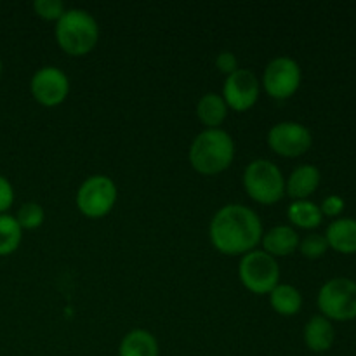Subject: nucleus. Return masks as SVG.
Returning <instances> with one entry per match:
<instances>
[{
	"label": "nucleus",
	"instance_id": "9d476101",
	"mask_svg": "<svg viewBox=\"0 0 356 356\" xmlns=\"http://www.w3.org/2000/svg\"><path fill=\"white\" fill-rule=\"evenodd\" d=\"M30 90L35 101L42 106H58L68 97L70 80L63 70L56 66H44L31 76Z\"/></svg>",
	"mask_w": 356,
	"mask_h": 356
},
{
	"label": "nucleus",
	"instance_id": "f03ea898",
	"mask_svg": "<svg viewBox=\"0 0 356 356\" xmlns=\"http://www.w3.org/2000/svg\"><path fill=\"white\" fill-rule=\"evenodd\" d=\"M188 159L202 176H218L233 163L235 143L222 129H204L191 143Z\"/></svg>",
	"mask_w": 356,
	"mask_h": 356
},
{
	"label": "nucleus",
	"instance_id": "4be33fe9",
	"mask_svg": "<svg viewBox=\"0 0 356 356\" xmlns=\"http://www.w3.org/2000/svg\"><path fill=\"white\" fill-rule=\"evenodd\" d=\"M299 252L308 259H318L323 254L329 250V243H327L325 235H318V233H309L308 236L299 242L298 247Z\"/></svg>",
	"mask_w": 356,
	"mask_h": 356
},
{
	"label": "nucleus",
	"instance_id": "bb28decb",
	"mask_svg": "<svg viewBox=\"0 0 356 356\" xmlns=\"http://www.w3.org/2000/svg\"><path fill=\"white\" fill-rule=\"evenodd\" d=\"M0 75H2V61H0Z\"/></svg>",
	"mask_w": 356,
	"mask_h": 356
},
{
	"label": "nucleus",
	"instance_id": "a878e982",
	"mask_svg": "<svg viewBox=\"0 0 356 356\" xmlns=\"http://www.w3.org/2000/svg\"><path fill=\"white\" fill-rule=\"evenodd\" d=\"M13 204H14L13 184H10L6 177L0 176V214H6Z\"/></svg>",
	"mask_w": 356,
	"mask_h": 356
},
{
	"label": "nucleus",
	"instance_id": "dca6fc26",
	"mask_svg": "<svg viewBox=\"0 0 356 356\" xmlns=\"http://www.w3.org/2000/svg\"><path fill=\"white\" fill-rule=\"evenodd\" d=\"M228 104L222 96L216 92H207L200 97L197 104V117L205 129H221L222 122L228 117Z\"/></svg>",
	"mask_w": 356,
	"mask_h": 356
},
{
	"label": "nucleus",
	"instance_id": "f257e3e1",
	"mask_svg": "<svg viewBox=\"0 0 356 356\" xmlns=\"http://www.w3.org/2000/svg\"><path fill=\"white\" fill-rule=\"evenodd\" d=\"M209 235L214 249L225 256H245L256 250L264 232L256 211L242 204H228L214 214Z\"/></svg>",
	"mask_w": 356,
	"mask_h": 356
},
{
	"label": "nucleus",
	"instance_id": "b1692460",
	"mask_svg": "<svg viewBox=\"0 0 356 356\" xmlns=\"http://www.w3.org/2000/svg\"><path fill=\"white\" fill-rule=\"evenodd\" d=\"M216 66H218L219 72H222L228 76L238 70V59H236V56L233 54V52L222 51L219 52L218 58H216Z\"/></svg>",
	"mask_w": 356,
	"mask_h": 356
},
{
	"label": "nucleus",
	"instance_id": "ddd939ff",
	"mask_svg": "<svg viewBox=\"0 0 356 356\" xmlns=\"http://www.w3.org/2000/svg\"><path fill=\"white\" fill-rule=\"evenodd\" d=\"M299 242H301V238H299L298 232L287 225L275 226L270 232L264 233L263 238H261L263 250L275 259L294 254L298 250Z\"/></svg>",
	"mask_w": 356,
	"mask_h": 356
},
{
	"label": "nucleus",
	"instance_id": "1a4fd4ad",
	"mask_svg": "<svg viewBox=\"0 0 356 356\" xmlns=\"http://www.w3.org/2000/svg\"><path fill=\"white\" fill-rule=\"evenodd\" d=\"M312 132L299 122H278L268 132V146L271 152L285 159H298L312 148Z\"/></svg>",
	"mask_w": 356,
	"mask_h": 356
},
{
	"label": "nucleus",
	"instance_id": "5701e85b",
	"mask_svg": "<svg viewBox=\"0 0 356 356\" xmlns=\"http://www.w3.org/2000/svg\"><path fill=\"white\" fill-rule=\"evenodd\" d=\"M33 10L44 21H56L58 23L63 14L66 13V7L61 0H35Z\"/></svg>",
	"mask_w": 356,
	"mask_h": 356
},
{
	"label": "nucleus",
	"instance_id": "2eb2a0df",
	"mask_svg": "<svg viewBox=\"0 0 356 356\" xmlns=\"http://www.w3.org/2000/svg\"><path fill=\"white\" fill-rule=\"evenodd\" d=\"M329 249L339 254H356V219L339 218L329 225L325 232Z\"/></svg>",
	"mask_w": 356,
	"mask_h": 356
},
{
	"label": "nucleus",
	"instance_id": "6ab92c4d",
	"mask_svg": "<svg viewBox=\"0 0 356 356\" xmlns=\"http://www.w3.org/2000/svg\"><path fill=\"white\" fill-rule=\"evenodd\" d=\"M289 221L294 226L302 229H315L322 225L323 214L320 205L312 200H294L289 205L287 211Z\"/></svg>",
	"mask_w": 356,
	"mask_h": 356
},
{
	"label": "nucleus",
	"instance_id": "f3484780",
	"mask_svg": "<svg viewBox=\"0 0 356 356\" xmlns=\"http://www.w3.org/2000/svg\"><path fill=\"white\" fill-rule=\"evenodd\" d=\"M118 356H159V343L148 330L134 329L122 339Z\"/></svg>",
	"mask_w": 356,
	"mask_h": 356
},
{
	"label": "nucleus",
	"instance_id": "aec40b11",
	"mask_svg": "<svg viewBox=\"0 0 356 356\" xmlns=\"http://www.w3.org/2000/svg\"><path fill=\"white\" fill-rule=\"evenodd\" d=\"M23 240V229L17 225L16 218L9 214H0V256H10L17 250Z\"/></svg>",
	"mask_w": 356,
	"mask_h": 356
},
{
	"label": "nucleus",
	"instance_id": "a211bd4d",
	"mask_svg": "<svg viewBox=\"0 0 356 356\" xmlns=\"http://www.w3.org/2000/svg\"><path fill=\"white\" fill-rule=\"evenodd\" d=\"M270 305L273 312L282 316H294L301 312L302 308V296L299 289L289 284H278L273 291L270 292Z\"/></svg>",
	"mask_w": 356,
	"mask_h": 356
},
{
	"label": "nucleus",
	"instance_id": "0eeeda50",
	"mask_svg": "<svg viewBox=\"0 0 356 356\" xmlns=\"http://www.w3.org/2000/svg\"><path fill=\"white\" fill-rule=\"evenodd\" d=\"M117 184L103 174L90 176L80 184L76 191V209L86 218L101 219L111 212L117 204Z\"/></svg>",
	"mask_w": 356,
	"mask_h": 356
},
{
	"label": "nucleus",
	"instance_id": "423d86ee",
	"mask_svg": "<svg viewBox=\"0 0 356 356\" xmlns=\"http://www.w3.org/2000/svg\"><path fill=\"white\" fill-rule=\"evenodd\" d=\"M238 278L243 287L256 296H268L280 284V268L275 257L264 250H252L242 256Z\"/></svg>",
	"mask_w": 356,
	"mask_h": 356
},
{
	"label": "nucleus",
	"instance_id": "f8f14e48",
	"mask_svg": "<svg viewBox=\"0 0 356 356\" xmlns=\"http://www.w3.org/2000/svg\"><path fill=\"white\" fill-rule=\"evenodd\" d=\"M320 179H322V174L318 167L312 163L296 167L289 179L285 181V195H289L292 200H308L318 190Z\"/></svg>",
	"mask_w": 356,
	"mask_h": 356
},
{
	"label": "nucleus",
	"instance_id": "6e6552de",
	"mask_svg": "<svg viewBox=\"0 0 356 356\" xmlns=\"http://www.w3.org/2000/svg\"><path fill=\"white\" fill-rule=\"evenodd\" d=\"M301 66L289 56L271 59L263 73V87L273 99L284 101L294 96L301 87Z\"/></svg>",
	"mask_w": 356,
	"mask_h": 356
},
{
	"label": "nucleus",
	"instance_id": "412c9836",
	"mask_svg": "<svg viewBox=\"0 0 356 356\" xmlns=\"http://www.w3.org/2000/svg\"><path fill=\"white\" fill-rule=\"evenodd\" d=\"M17 221V225L21 226V229H37L44 225L45 212L42 209L40 204H35V202H26L19 207L17 214L14 216Z\"/></svg>",
	"mask_w": 356,
	"mask_h": 356
},
{
	"label": "nucleus",
	"instance_id": "393cba45",
	"mask_svg": "<svg viewBox=\"0 0 356 356\" xmlns=\"http://www.w3.org/2000/svg\"><path fill=\"white\" fill-rule=\"evenodd\" d=\"M344 200L339 197V195H330L320 205V211H322L323 216H329V218H337L341 212L344 211Z\"/></svg>",
	"mask_w": 356,
	"mask_h": 356
},
{
	"label": "nucleus",
	"instance_id": "7ed1b4c3",
	"mask_svg": "<svg viewBox=\"0 0 356 356\" xmlns=\"http://www.w3.org/2000/svg\"><path fill=\"white\" fill-rule=\"evenodd\" d=\"M56 40L70 56H86L99 40V26L92 14L83 9H66L56 23Z\"/></svg>",
	"mask_w": 356,
	"mask_h": 356
},
{
	"label": "nucleus",
	"instance_id": "4468645a",
	"mask_svg": "<svg viewBox=\"0 0 356 356\" xmlns=\"http://www.w3.org/2000/svg\"><path fill=\"white\" fill-rule=\"evenodd\" d=\"M305 344L313 353H325L334 346L336 341V330L330 320L325 316L315 315L308 320L305 327Z\"/></svg>",
	"mask_w": 356,
	"mask_h": 356
},
{
	"label": "nucleus",
	"instance_id": "20e7f679",
	"mask_svg": "<svg viewBox=\"0 0 356 356\" xmlns=\"http://www.w3.org/2000/svg\"><path fill=\"white\" fill-rule=\"evenodd\" d=\"M243 188L257 204L273 205L285 197V177L277 163L257 159L243 170Z\"/></svg>",
	"mask_w": 356,
	"mask_h": 356
},
{
	"label": "nucleus",
	"instance_id": "39448f33",
	"mask_svg": "<svg viewBox=\"0 0 356 356\" xmlns=\"http://www.w3.org/2000/svg\"><path fill=\"white\" fill-rule=\"evenodd\" d=\"M316 305L330 322H350L356 318V282L346 277L330 278L322 285Z\"/></svg>",
	"mask_w": 356,
	"mask_h": 356
},
{
	"label": "nucleus",
	"instance_id": "9b49d317",
	"mask_svg": "<svg viewBox=\"0 0 356 356\" xmlns=\"http://www.w3.org/2000/svg\"><path fill=\"white\" fill-rule=\"evenodd\" d=\"M261 92V83L256 73L250 70L238 68L235 73L226 76L222 87V99L233 111H247L257 103Z\"/></svg>",
	"mask_w": 356,
	"mask_h": 356
}]
</instances>
